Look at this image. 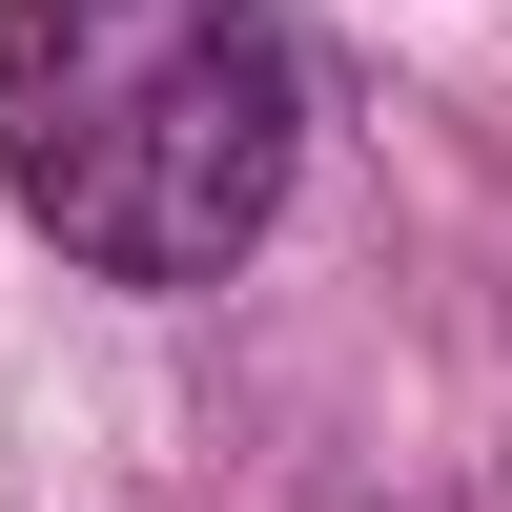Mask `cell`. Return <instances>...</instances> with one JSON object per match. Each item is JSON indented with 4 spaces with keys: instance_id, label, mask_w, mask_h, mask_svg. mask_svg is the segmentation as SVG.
Listing matches in <instances>:
<instances>
[{
    "instance_id": "6da1fadb",
    "label": "cell",
    "mask_w": 512,
    "mask_h": 512,
    "mask_svg": "<svg viewBox=\"0 0 512 512\" xmlns=\"http://www.w3.org/2000/svg\"><path fill=\"white\" fill-rule=\"evenodd\" d=\"M287 0H0V185L82 287H226L287 226Z\"/></svg>"
}]
</instances>
